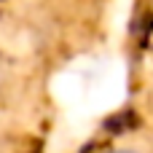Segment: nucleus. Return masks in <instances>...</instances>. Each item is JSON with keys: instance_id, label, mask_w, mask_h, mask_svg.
Wrapping results in <instances>:
<instances>
[{"instance_id": "1", "label": "nucleus", "mask_w": 153, "mask_h": 153, "mask_svg": "<svg viewBox=\"0 0 153 153\" xmlns=\"http://www.w3.org/2000/svg\"><path fill=\"white\" fill-rule=\"evenodd\" d=\"M105 153H143L137 148H113V151H105Z\"/></svg>"}]
</instances>
